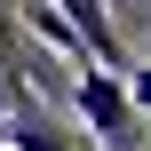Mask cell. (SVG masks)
<instances>
[{
  "instance_id": "6da1fadb",
  "label": "cell",
  "mask_w": 151,
  "mask_h": 151,
  "mask_svg": "<svg viewBox=\"0 0 151 151\" xmlns=\"http://www.w3.org/2000/svg\"><path fill=\"white\" fill-rule=\"evenodd\" d=\"M72 104H80V127H88L104 151H143V104H135V72L80 64V72H72Z\"/></svg>"
},
{
  "instance_id": "7a4b0ae2",
  "label": "cell",
  "mask_w": 151,
  "mask_h": 151,
  "mask_svg": "<svg viewBox=\"0 0 151 151\" xmlns=\"http://www.w3.org/2000/svg\"><path fill=\"white\" fill-rule=\"evenodd\" d=\"M0 151H80V135L72 127H56V119H40L24 96L0 111Z\"/></svg>"
},
{
  "instance_id": "3957f363",
  "label": "cell",
  "mask_w": 151,
  "mask_h": 151,
  "mask_svg": "<svg viewBox=\"0 0 151 151\" xmlns=\"http://www.w3.org/2000/svg\"><path fill=\"white\" fill-rule=\"evenodd\" d=\"M16 16H24V32H32V40H48V48H56L64 64H88V48H80V32H72V24H64V16L48 8V0H16Z\"/></svg>"
},
{
  "instance_id": "277c9868",
  "label": "cell",
  "mask_w": 151,
  "mask_h": 151,
  "mask_svg": "<svg viewBox=\"0 0 151 151\" xmlns=\"http://www.w3.org/2000/svg\"><path fill=\"white\" fill-rule=\"evenodd\" d=\"M24 56H16V0H0V111L24 96V72H16Z\"/></svg>"
}]
</instances>
